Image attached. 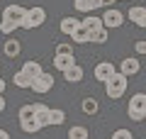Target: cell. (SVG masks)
Wrapping results in <instances>:
<instances>
[{
    "instance_id": "1",
    "label": "cell",
    "mask_w": 146,
    "mask_h": 139,
    "mask_svg": "<svg viewBox=\"0 0 146 139\" xmlns=\"http://www.w3.org/2000/svg\"><path fill=\"white\" fill-rule=\"evenodd\" d=\"M127 86H129V76H124L122 71H115L112 76L105 81V90H107V98H112V100H117V98H122L127 93Z\"/></svg>"
},
{
    "instance_id": "2",
    "label": "cell",
    "mask_w": 146,
    "mask_h": 139,
    "mask_svg": "<svg viewBox=\"0 0 146 139\" xmlns=\"http://www.w3.org/2000/svg\"><path fill=\"white\" fill-rule=\"evenodd\" d=\"M127 112H129V117L134 120V122H141V120L146 117V93L131 95L129 105H127Z\"/></svg>"
},
{
    "instance_id": "3",
    "label": "cell",
    "mask_w": 146,
    "mask_h": 139,
    "mask_svg": "<svg viewBox=\"0 0 146 139\" xmlns=\"http://www.w3.org/2000/svg\"><path fill=\"white\" fill-rule=\"evenodd\" d=\"M44 20H46V10H44V7H29V10H27V17L25 20H22V29H34V27H42L44 25Z\"/></svg>"
},
{
    "instance_id": "4",
    "label": "cell",
    "mask_w": 146,
    "mask_h": 139,
    "mask_svg": "<svg viewBox=\"0 0 146 139\" xmlns=\"http://www.w3.org/2000/svg\"><path fill=\"white\" fill-rule=\"evenodd\" d=\"M102 25L107 27V29H117V27L124 25V15H122L119 10H115V7H107L102 15Z\"/></svg>"
},
{
    "instance_id": "5",
    "label": "cell",
    "mask_w": 146,
    "mask_h": 139,
    "mask_svg": "<svg viewBox=\"0 0 146 139\" xmlns=\"http://www.w3.org/2000/svg\"><path fill=\"white\" fill-rule=\"evenodd\" d=\"M51 88H54V76H51V73H46V71L32 81V90H34V93H49Z\"/></svg>"
},
{
    "instance_id": "6",
    "label": "cell",
    "mask_w": 146,
    "mask_h": 139,
    "mask_svg": "<svg viewBox=\"0 0 146 139\" xmlns=\"http://www.w3.org/2000/svg\"><path fill=\"white\" fill-rule=\"evenodd\" d=\"M115 71H117V68H115V63H112V61H100L98 66H95V71H93V73H95V78H98L100 83H105Z\"/></svg>"
},
{
    "instance_id": "7",
    "label": "cell",
    "mask_w": 146,
    "mask_h": 139,
    "mask_svg": "<svg viewBox=\"0 0 146 139\" xmlns=\"http://www.w3.org/2000/svg\"><path fill=\"white\" fill-rule=\"evenodd\" d=\"M27 17V10L22 5H7L5 10H3V20H15L22 25V20Z\"/></svg>"
},
{
    "instance_id": "8",
    "label": "cell",
    "mask_w": 146,
    "mask_h": 139,
    "mask_svg": "<svg viewBox=\"0 0 146 139\" xmlns=\"http://www.w3.org/2000/svg\"><path fill=\"white\" fill-rule=\"evenodd\" d=\"M127 20H131L136 27H146V7H141V5L129 7V12H127Z\"/></svg>"
},
{
    "instance_id": "9",
    "label": "cell",
    "mask_w": 146,
    "mask_h": 139,
    "mask_svg": "<svg viewBox=\"0 0 146 139\" xmlns=\"http://www.w3.org/2000/svg\"><path fill=\"white\" fill-rule=\"evenodd\" d=\"M73 7H76L78 12L90 15V12H95L98 7H102V3H100V0H73Z\"/></svg>"
},
{
    "instance_id": "10",
    "label": "cell",
    "mask_w": 146,
    "mask_h": 139,
    "mask_svg": "<svg viewBox=\"0 0 146 139\" xmlns=\"http://www.w3.org/2000/svg\"><path fill=\"white\" fill-rule=\"evenodd\" d=\"M73 63H76V59H73V54H56L54 56V68L56 71H66V68H71Z\"/></svg>"
},
{
    "instance_id": "11",
    "label": "cell",
    "mask_w": 146,
    "mask_h": 139,
    "mask_svg": "<svg viewBox=\"0 0 146 139\" xmlns=\"http://www.w3.org/2000/svg\"><path fill=\"white\" fill-rule=\"evenodd\" d=\"M139 68H141V63H139V59H134V56L122 59V63H119V71L124 73V76H134V73H139Z\"/></svg>"
},
{
    "instance_id": "12",
    "label": "cell",
    "mask_w": 146,
    "mask_h": 139,
    "mask_svg": "<svg viewBox=\"0 0 146 139\" xmlns=\"http://www.w3.org/2000/svg\"><path fill=\"white\" fill-rule=\"evenodd\" d=\"M80 25H83V20H78V17H63L61 25H58V29H61L63 34L71 37L73 32H76V27H80Z\"/></svg>"
},
{
    "instance_id": "13",
    "label": "cell",
    "mask_w": 146,
    "mask_h": 139,
    "mask_svg": "<svg viewBox=\"0 0 146 139\" xmlns=\"http://www.w3.org/2000/svg\"><path fill=\"white\" fill-rule=\"evenodd\" d=\"M63 78H66V83H80V81H83V66L73 63L71 68L63 71Z\"/></svg>"
},
{
    "instance_id": "14",
    "label": "cell",
    "mask_w": 146,
    "mask_h": 139,
    "mask_svg": "<svg viewBox=\"0 0 146 139\" xmlns=\"http://www.w3.org/2000/svg\"><path fill=\"white\" fill-rule=\"evenodd\" d=\"M49 112H51V110H49L46 105L34 103V117H36V122L42 124V127H49Z\"/></svg>"
},
{
    "instance_id": "15",
    "label": "cell",
    "mask_w": 146,
    "mask_h": 139,
    "mask_svg": "<svg viewBox=\"0 0 146 139\" xmlns=\"http://www.w3.org/2000/svg\"><path fill=\"white\" fill-rule=\"evenodd\" d=\"M20 129H22V132H27V134H34V132L42 129V124L36 122V117H22L20 120Z\"/></svg>"
},
{
    "instance_id": "16",
    "label": "cell",
    "mask_w": 146,
    "mask_h": 139,
    "mask_svg": "<svg viewBox=\"0 0 146 139\" xmlns=\"http://www.w3.org/2000/svg\"><path fill=\"white\" fill-rule=\"evenodd\" d=\"M68 39H73L76 44H85V41H90V29L85 25H80V27H76V32H73Z\"/></svg>"
},
{
    "instance_id": "17",
    "label": "cell",
    "mask_w": 146,
    "mask_h": 139,
    "mask_svg": "<svg viewBox=\"0 0 146 139\" xmlns=\"http://www.w3.org/2000/svg\"><path fill=\"white\" fill-rule=\"evenodd\" d=\"M22 71H25L27 76H29L32 81H34L36 76H42V73H44V68H42V63H39V61H25V66H22Z\"/></svg>"
},
{
    "instance_id": "18",
    "label": "cell",
    "mask_w": 146,
    "mask_h": 139,
    "mask_svg": "<svg viewBox=\"0 0 146 139\" xmlns=\"http://www.w3.org/2000/svg\"><path fill=\"white\" fill-rule=\"evenodd\" d=\"M3 51H5V56L15 59V56H20L22 46H20V41H17V39H7L5 44H3Z\"/></svg>"
},
{
    "instance_id": "19",
    "label": "cell",
    "mask_w": 146,
    "mask_h": 139,
    "mask_svg": "<svg viewBox=\"0 0 146 139\" xmlns=\"http://www.w3.org/2000/svg\"><path fill=\"white\" fill-rule=\"evenodd\" d=\"M12 83H15L17 88H32V78L27 76V73L22 71V68L15 73V76H12Z\"/></svg>"
},
{
    "instance_id": "20",
    "label": "cell",
    "mask_w": 146,
    "mask_h": 139,
    "mask_svg": "<svg viewBox=\"0 0 146 139\" xmlns=\"http://www.w3.org/2000/svg\"><path fill=\"white\" fill-rule=\"evenodd\" d=\"M63 122H66V112L58 110V108H54L51 112H49V124H51V127H58V124H63Z\"/></svg>"
},
{
    "instance_id": "21",
    "label": "cell",
    "mask_w": 146,
    "mask_h": 139,
    "mask_svg": "<svg viewBox=\"0 0 146 139\" xmlns=\"http://www.w3.org/2000/svg\"><path fill=\"white\" fill-rule=\"evenodd\" d=\"M68 139H88V127L83 124H73L68 129Z\"/></svg>"
},
{
    "instance_id": "22",
    "label": "cell",
    "mask_w": 146,
    "mask_h": 139,
    "mask_svg": "<svg viewBox=\"0 0 146 139\" xmlns=\"http://www.w3.org/2000/svg\"><path fill=\"white\" fill-rule=\"evenodd\" d=\"M83 25L85 27H88V29L90 32H98V29H102V17H95V15H88V17H85V20H83Z\"/></svg>"
},
{
    "instance_id": "23",
    "label": "cell",
    "mask_w": 146,
    "mask_h": 139,
    "mask_svg": "<svg viewBox=\"0 0 146 139\" xmlns=\"http://www.w3.org/2000/svg\"><path fill=\"white\" fill-rule=\"evenodd\" d=\"M80 110H83L85 115H95L100 110V105H98V100H95V98H85L83 103H80Z\"/></svg>"
},
{
    "instance_id": "24",
    "label": "cell",
    "mask_w": 146,
    "mask_h": 139,
    "mask_svg": "<svg viewBox=\"0 0 146 139\" xmlns=\"http://www.w3.org/2000/svg\"><path fill=\"white\" fill-rule=\"evenodd\" d=\"M15 29H20V22H15V20H3L0 22V32H3V34L10 37Z\"/></svg>"
},
{
    "instance_id": "25",
    "label": "cell",
    "mask_w": 146,
    "mask_h": 139,
    "mask_svg": "<svg viewBox=\"0 0 146 139\" xmlns=\"http://www.w3.org/2000/svg\"><path fill=\"white\" fill-rule=\"evenodd\" d=\"M90 41H93V44H105V41H107V27H102V29H98V32H90Z\"/></svg>"
},
{
    "instance_id": "26",
    "label": "cell",
    "mask_w": 146,
    "mask_h": 139,
    "mask_svg": "<svg viewBox=\"0 0 146 139\" xmlns=\"http://www.w3.org/2000/svg\"><path fill=\"white\" fill-rule=\"evenodd\" d=\"M131 137H134V134H131L129 129H115L110 139H131Z\"/></svg>"
},
{
    "instance_id": "27",
    "label": "cell",
    "mask_w": 146,
    "mask_h": 139,
    "mask_svg": "<svg viewBox=\"0 0 146 139\" xmlns=\"http://www.w3.org/2000/svg\"><path fill=\"white\" fill-rule=\"evenodd\" d=\"M22 117H34V105H22L20 108V120Z\"/></svg>"
},
{
    "instance_id": "28",
    "label": "cell",
    "mask_w": 146,
    "mask_h": 139,
    "mask_svg": "<svg viewBox=\"0 0 146 139\" xmlns=\"http://www.w3.org/2000/svg\"><path fill=\"white\" fill-rule=\"evenodd\" d=\"M56 54H73V46L66 44V41H61V44L56 46Z\"/></svg>"
},
{
    "instance_id": "29",
    "label": "cell",
    "mask_w": 146,
    "mask_h": 139,
    "mask_svg": "<svg viewBox=\"0 0 146 139\" xmlns=\"http://www.w3.org/2000/svg\"><path fill=\"white\" fill-rule=\"evenodd\" d=\"M134 51L136 54H146V41H136V44H134Z\"/></svg>"
},
{
    "instance_id": "30",
    "label": "cell",
    "mask_w": 146,
    "mask_h": 139,
    "mask_svg": "<svg viewBox=\"0 0 146 139\" xmlns=\"http://www.w3.org/2000/svg\"><path fill=\"white\" fill-rule=\"evenodd\" d=\"M100 3H102V7H105V10H107V7H112V5H115L117 0H100Z\"/></svg>"
},
{
    "instance_id": "31",
    "label": "cell",
    "mask_w": 146,
    "mask_h": 139,
    "mask_svg": "<svg viewBox=\"0 0 146 139\" xmlns=\"http://www.w3.org/2000/svg\"><path fill=\"white\" fill-rule=\"evenodd\" d=\"M5 108H7V103H5V98L0 95V112H5Z\"/></svg>"
},
{
    "instance_id": "32",
    "label": "cell",
    "mask_w": 146,
    "mask_h": 139,
    "mask_svg": "<svg viewBox=\"0 0 146 139\" xmlns=\"http://www.w3.org/2000/svg\"><path fill=\"white\" fill-rule=\"evenodd\" d=\"M5 88H7V83L3 81V78H0V95H3V93H5Z\"/></svg>"
},
{
    "instance_id": "33",
    "label": "cell",
    "mask_w": 146,
    "mask_h": 139,
    "mask_svg": "<svg viewBox=\"0 0 146 139\" xmlns=\"http://www.w3.org/2000/svg\"><path fill=\"white\" fill-rule=\"evenodd\" d=\"M0 139H10V134H7L5 129H0Z\"/></svg>"
},
{
    "instance_id": "34",
    "label": "cell",
    "mask_w": 146,
    "mask_h": 139,
    "mask_svg": "<svg viewBox=\"0 0 146 139\" xmlns=\"http://www.w3.org/2000/svg\"><path fill=\"white\" fill-rule=\"evenodd\" d=\"M131 139H134V137H131Z\"/></svg>"
}]
</instances>
